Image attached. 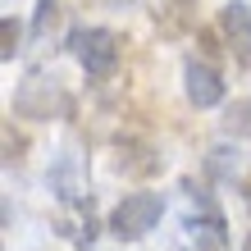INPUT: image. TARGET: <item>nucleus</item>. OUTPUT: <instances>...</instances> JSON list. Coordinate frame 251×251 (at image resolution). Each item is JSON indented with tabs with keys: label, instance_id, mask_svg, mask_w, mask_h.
Instances as JSON below:
<instances>
[{
	"label": "nucleus",
	"instance_id": "nucleus-13",
	"mask_svg": "<svg viewBox=\"0 0 251 251\" xmlns=\"http://www.w3.org/2000/svg\"><path fill=\"white\" fill-rule=\"evenodd\" d=\"M178 5H192V0H178Z\"/></svg>",
	"mask_w": 251,
	"mask_h": 251
},
{
	"label": "nucleus",
	"instance_id": "nucleus-9",
	"mask_svg": "<svg viewBox=\"0 0 251 251\" xmlns=\"http://www.w3.org/2000/svg\"><path fill=\"white\" fill-rule=\"evenodd\" d=\"M0 41H5L0 46V60H14L19 55V23L14 19H0Z\"/></svg>",
	"mask_w": 251,
	"mask_h": 251
},
{
	"label": "nucleus",
	"instance_id": "nucleus-10",
	"mask_svg": "<svg viewBox=\"0 0 251 251\" xmlns=\"http://www.w3.org/2000/svg\"><path fill=\"white\" fill-rule=\"evenodd\" d=\"M55 23H60V5H55V0H37V19H32V27H37V32H50Z\"/></svg>",
	"mask_w": 251,
	"mask_h": 251
},
{
	"label": "nucleus",
	"instance_id": "nucleus-6",
	"mask_svg": "<svg viewBox=\"0 0 251 251\" xmlns=\"http://www.w3.org/2000/svg\"><path fill=\"white\" fill-rule=\"evenodd\" d=\"M119 169H124V174H137V178H142V174H155V169H160V155L151 151V146L124 142V146H119Z\"/></svg>",
	"mask_w": 251,
	"mask_h": 251
},
{
	"label": "nucleus",
	"instance_id": "nucleus-4",
	"mask_svg": "<svg viewBox=\"0 0 251 251\" xmlns=\"http://www.w3.org/2000/svg\"><path fill=\"white\" fill-rule=\"evenodd\" d=\"M183 87H187V100L197 110H210V105L224 100V78H219L205 60H187L183 64Z\"/></svg>",
	"mask_w": 251,
	"mask_h": 251
},
{
	"label": "nucleus",
	"instance_id": "nucleus-1",
	"mask_svg": "<svg viewBox=\"0 0 251 251\" xmlns=\"http://www.w3.org/2000/svg\"><path fill=\"white\" fill-rule=\"evenodd\" d=\"M160 215H165V201L155 197V192H132V197H124L119 205H114V215H110V228H114V238H146L155 224H160Z\"/></svg>",
	"mask_w": 251,
	"mask_h": 251
},
{
	"label": "nucleus",
	"instance_id": "nucleus-12",
	"mask_svg": "<svg viewBox=\"0 0 251 251\" xmlns=\"http://www.w3.org/2000/svg\"><path fill=\"white\" fill-rule=\"evenodd\" d=\"M242 192H247V210H251V178H247V187H242Z\"/></svg>",
	"mask_w": 251,
	"mask_h": 251
},
{
	"label": "nucleus",
	"instance_id": "nucleus-5",
	"mask_svg": "<svg viewBox=\"0 0 251 251\" xmlns=\"http://www.w3.org/2000/svg\"><path fill=\"white\" fill-rule=\"evenodd\" d=\"M219 27H224L233 55L251 69V5H238V0L224 5V9H219Z\"/></svg>",
	"mask_w": 251,
	"mask_h": 251
},
{
	"label": "nucleus",
	"instance_id": "nucleus-8",
	"mask_svg": "<svg viewBox=\"0 0 251 251\" xmlns=\"http://www.w3.org/2000/svg\"><path fill=\"white\" fill-rule=\"evenodd\" d=\"M233 165H238V151H228V146H215V151H210V160H205V169H210L215 178H228V174H233Z\"/></svg>",
	"mask_w": 251,
	"mask_h": 251
},
{
	"label": "nucleus",
	"instance_id": "nucleus-3",
	"mask_svg": "<svg viewBox=\"0 0 251 251\" xmlns=\"http://www.w3.org/2000/svg\"><path fill=\"white\" fill-rule=\"evenodd\" d=\"M73 55L92 78H110L114 64H119V37L110 27H87V32L73 37Z\"/></svg>",
	"mask_w": 251,
	"mask_h": 251
},
{
	"label": "nucleus",
	"instance_id": "nucleus-2",
	"mask_svg": "<svg viewBox=\"0 0 251 251\" xmlns=\"http://www.w3.org/2000/svg\"><path fill=\"white\" fill-rule=\"evenodd\" d=\"M69 100L60 92V82L41 78V73H32L27 82H19V92H14V114L19 119H55V114H64Z\"/></svg>",
	"mask_w": 251,
	"mask_h": 251
},
{
	"label": "nucleus",
	"instance_id": "nucleus-11",
	"mask_svg": "<svg viewBox=\"0 0 251 251\" xmlns=\"http://www.w3.org/2000/svg\"><path fill=\"white\" fill-rule=\"evenodd\" d=\"M197 233V228H192ZM187 251H224V233L210 228V233H197V247H187Z\"/></svg>",
	"mask_w": 251,
	"mask_h": 251
},
{
	"label": "nucleus",
	"instance_id": "nucleus-7",
	"mask_svg": "<svg viewBox=\"0 0 251 251\" xmlns=\"http://www.w3.org/2000/svg\"><path fill=\"white\" fill-rule=\"evenodd\" d=\"M224 128L233 132V137H251V96H242V100H233V105H228Z\"/></svg>",
	"mask_w": 251,
	"mask_h": 251
}]
</instances>
